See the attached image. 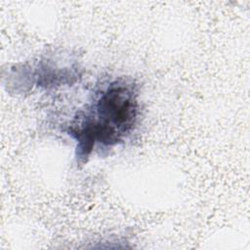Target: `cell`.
Segmentation results:
<instances>
[{
  "label": "cell",
  "instance_id": "6da1fadb",
  "mask_svg": "<svg viewBox=\"0 0 250 250\" xmlns=\"http://www.w3.org/2000/svg\"><path fill=\"white\" fill-rule=\"evenodd\" d=\"M140 113L139 87L132 78L102 83L67 128L76 143L77 164L87 162L94 151L110 150L123 143L134 132Z\"/></svg>",
  "mask_w": 250,
  "mask_h": 250
}]
</instances>
